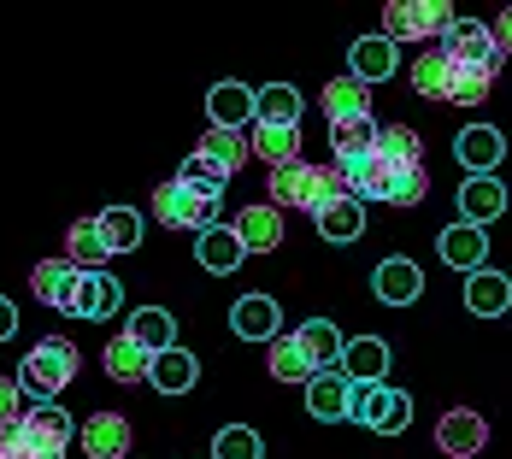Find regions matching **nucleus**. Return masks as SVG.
Wrapping results in <instances>:
<instances>
[{
    "mask_svg": "<svg viewBox=\"0 0 512 459\" xmlns=\"http://www.w3.org/2000/svg\"><path fill=\"white\" fill-rule=\"evenodd\" d=\"M18 424H24V436H30L36 459H65V454H71V436H77V424H71V412L59 407V401L30 407Z\"/></svg>",
    "mask_w": 512,
    "mask_h": 459,
    "instance_id": "7",
    "label": "nucleus"
},
{
    "mask_svg": "<svg viewBox=\"0 0 512 459\" xmlns=\"http://www.w3.org/2000/svg\"><path fill=\"white\" fill-rule=\"evenodd\" d=\"M371 295L383 306H412L424 295V271H418L412 259H383V265L371 271Z\"/></svg>",
    "mask_w": 512,
    "mask_h": 459,
    "instance_id": "10",
    "label": "nucleus"
},
{
    "mask_svg": "<svg viewBox=\"0 0 512 459\" xmlns=\"http://www.w3.org/2000/svg\"><path fill=\"white\" fill-rule=\"evenodd\" d=\"M436 248H442V259H448L454 271H465V277H471V271H483V259H489V236H483L477 224H448Z\"/></svg>",
    "mask_w": 512,
    "mask_h": 459,
    "instance_id": "17",
    "label": "nucleus"
},
{
    "mask_svg": "<svg viewBox=\"0 0 512 459\" xmlns=\"http://www.w3.org/2000/svg\"><path fill=\"white\" fill-rule=\"evenodd\" d=\"M101 236H106L112 254H136V242H142V212H136V206H106Z\"/></svg>",
    "mask_w": 512,
    "mask_h": 459,
    "instance_id": "35",
    "label": "nucleus"
},
{
    "mask_svg": "<svg viewBox=\"0 0 512 459\" xmlns=\"http://www.w3.org/2000/svg\"><path fill=\"white\" fill-rule=\"evenodd\" d=\"M195 254H201V265L212 271V277H224V271H236V265L248 259V248H242V236H236L230 224H212V230H201Z\"/></svg>",
    "mask_w": 512,
    "mask_h": 459,
    "instance_id": "25",
    "label": "nucleus"
},
{
    "mask_svg": "<svg viewBox=\"0 0 512 459\" xmlns=\"http://www.w3.org/2000/svg\"><path fill=\"white\" fill-rule=\"evenodd\" d=\"M442 53L454 59V71H483V77L501 71V42H495V30L477 24V18H454V30L442 36Z\"/></svg>",
    "mask_w": 512,
    "mask_h": 459,
    "instance_id": "5",
    "label": "nucleus"
},
{
    "mask_svg": "<svg viewBox=\"0 0 512 459\" xmlns=\"http://www.w3.org/2000/svg\"><path fill=\"white\" fill-rule=\"evenodd\" d=\"M271 377H277V383H312L318 365L307 359V348H301L295 336H277V342H271Z\"/></svg>",
    "mask_w": 512,
    "mask_h": 459,
    "instance_id": "36",
    "label": "nucleus"
},
{
    "mask_svg": "<svg viewBox=\"0 0 512 459\" xmlns=\"http://www.w3.org/2000/svg\"><path fill=\"white\" fill-rule=\"evenodd\" d=\"M206 112L218 130H242L248 118H259V89H242V83H218L206 95Z\"/></svg>",
    "mask_w": 512,
    "mask_h": 459,
    "instance_id": "14",
    "label": "nucleus"
},
{
    "mask_svg": "<svg viewBox=\"0 0 512 459\" xmlns=\"http://www.w3.org/2000/svg\"><path fill=\"white\" fill-rule=\"evenodd\" d=\"M377 136H383V124H377V118L330 124V153H336V159H365V153H377Z\"/></svg>",
    "mask_w": 512,
    "mask_h": 459,
    "instance_id": "34",
    "label": "nucleus"
},
{
    "mask_svg": "<svg viewBox=\"0 0 512 459\" xmlns=\"http://www.w3.org/2000/svg\"><path fill=\"white\" fill-rule=\"evenodd\" d=\"M201 153H206V159H218L224 171H236L254 148H248V136H242V130H218V124H212V130L201 136Z\"/></svg>",
    "mask_w": 512,
    "mask_h": 459,
    "instance_id": "39",
    "label": "nucleus"
},
{
    "mask_svg": "<svg viewBox=\"0 0 512 459\" xmlns=\"http://www.w3.org/2000/svg\"><path fill=\"white\" fill-rule=\"evenodd\" d=\"M295 342L307 348V359L318 365V371H336V365H342V348H348V342H342V330H336L330 318H307V324L295 330Z\"/></svg>",
    "mask_w": 512,
    "mask_h": 459,
    "instance_id": "30",
    "label": "nucleus"
},
{
    "mask_svg": "<svg viewBox=\"0 0 512 459\" xmlns=\"http://www.w3.org/2000/svg\"><path fill=\"white\" fill-rule=\"evenodd\" d=\"M489 30H495V42H501V53H512V6L501 12V18H495V24H489Z\"/></svg>",
    "mask_w": 512,
    "mask_h": 459,
    "instance_id": "45",
    "label": "nucleus"
},
{
    "mask_svg": "<svg viewBox=\"0 0 512 459\" xmlns=\"http://www.w3.org/2000/svg\"><path fill=\"white\" fill-rule=\"evenodd\" d=\"M348 418H359L365 430H377V436H401L412 424V395L401 389H389V383H354V407Z\"/></svg>",
    "mask_w": 512,
    "mask_h": 459,
    "instance_id": "4",
    "label": "nucleus"
},
{
    "mask_svg": "<svg viewBox=\"0 0 512 459\" xmlns=\"http://www.w3.org/2000/svg\"><path fill=\"white\" fill-rule=\"evenodd\" d=\"M454 153H460V165L471 171V177H489V171L501 165L507 142H501V130H489V124H471V130H460Z\"/></svg>",
    "mask_w": 512,
    "mask_h": 459,
    "instance_id": "16",
    "label": "nucleus"
},
{
    "mask_svg": "<svg viewBox=\"0 0 512 459\" xmlns=\"http://www.w3.org/2000/svg\"><path fill=\"white\" fill-rule=\"evenodd\" d=\"M248 148H254L259 159H271V171H283V165L301 159V124H254Z\"/></svg>",
    "mask_w": 512,
    "mask_h": 459,
    "instance_id": "23",
    "label": "nucleus"
},
{
    "mask_svg": "<svg viewBox=\"0 0 512 459\" xmlns=\"http://www.w3.org/2000/svg\"><path fill=\"white\" fill-rule=\"evenodd\" d=\"M354 407V383H348V371L336 365V371H318L307 383V412L312 418H324V424H336V418H348Z\"/></svg>",
    "mask_w": 512,
    "mask_h": 459,
    "instance_id": "12",
    "label": "nucleus"
},
{
    "mask_svg": "<svg viewBox=\"0 0 512 459\" xmlns=\"http://www.w3.org/2000/svg\"><path fill=\"white\" fill-rule=\"evenodd\" d=\"M295 118H301V95L289 83L259 89V124H295Z\"/></svg>",
    "mask_w": 512,
    "mask_h": 459,
    "instance_id": "40",
    "label": "nucleus"
},
{
    "mask_svg": "<svg viewBox=\"0 0 512 459\" xmlns=\"http://www.w3.org/2000/svg\"><path fill=\"white\" fill-rule=\"evenodd\" d=\"M177 183H189L195 195H212V201H224V183H230V171L218 165V159H206L201 148L183 159V171H177Z\"/></svg>",
    "mask_w": 512,
    "mask_h": 459,
    "instance_id": "37",
    "label": "nucleus"
},
{
    "mask_svg": "<svg viewBox=\"0 0 512 459\" xmlns=\"http://www.w3.org/2000/svg\"><path fill=\"white\" fill-rule=\"evenodd\" d=\"M465 306H471L477 318H501V312L512 306V283L501 277V271H489V265H483V271H471V277H465Z\"/></svg>",
    "mask_w": 512,
    "mask_h": 459,
    "instance_id": "22",
    "label": "nucleus"
},
{
    "mask_svg": "<svg viewBox=\"0 0 512 459\" xmlns=\"http://www.w3.org/2000/svg\"><path fill=\"white\" fill-rule=\"evenodd\" d=\"M377 153H383L395 171H418V130H407V124H383Z\"/></svg>",
    "mask_w": 512,
    "mask_h": 459,
    "instance_id": "38",
    "label": "nucleus"
},
{
    "mask_svg": "<svg viewBox=\"0 0 512 459\" xmlns=\"http://www.w3.org/2000/svg\"><path fill=\"white\" fill-rule=\"evenodd\" d=\"M460 212H465V224H489V218H501L507 212V189L495 183V177H465V189H460Z\"/></svg>",
    "mask_w": 512,
    "mask_h": 459,
    "instance_id": "28",
    "label": "nucleus"
},
{
    "mask_svg": "<svg viewBox=\"0 0 512 459\" xmlns=\"http://www.w3.org/2000/svg\"><path fill=\"white\" fill-rule=\"evenodd\" d=\"M12 330H18V306H12V301H6V295H0V342H6Z\"/></svg>",
    "mask_w": 512,
    "mask_h": 459,
    "instance_id": "46",
    "label": "nucleus"
},
{
    "mask_svg": "<svg viewBox=\"0 0 512 459\" xmlns=\"http://www.w3.org/2000/svg\"><path fill=\"white\" fill-rule=\"evenodd\" d=\"M154 218L165 230H212L218 224V201L212 195H195L189 183H159L154 189Z\"/></svg>",
    "mask_w": 512,
    "mask_h": 459,
    "instance_id": "6",
    "label": "nucleus"
},
{
    "mask_svg": "<svg viewBox=\"0 0 512 459\" xmlns=\"http://www.w3.org/2000/svg\"><path fill=\"white\" fill-rule=\"evenodd\" d=\"M436 442H442V454H454V459H471V454H483V442H489V424L477 418V412H442V424H436Z\"/></svg>",
    "mask_w": 512,
    "mask_h": 459,
    "instance_id": "13",
    "label": "nucleus"
},
{
    "mask_svg": "<svg viewBox=\"0 0 512 459\" xmlns=\"http://www.w3.org/2000/svg\"><path fill=\"white\" fill-rule=\"evenodd\" d=\"M454 30V6L448 0H389L383 6V36L389 42H430Z\"/></svg>",
    "mask_w": 512,
    "mask_h": 459,
    "instance_id": "3",
    "label": "nucleus"
},
{
    "mask_svg": "<svg viewBox=\"0 0 512 459\" xmlns=\"http://www.w3.org/2000/svg\"><path fill=\"white\" fill-rule=\"evenodd\" d=\"M77 377V348L65 342V336H48V342H36L30 354H24V365H18V389H24V401H53L65 383Z\"/></svg>",
    "mask_w": 512,
    "mask_h": 459,
    "instance_id": "2",
    "label": "nucleus"
},
{
    "mask_svg": "<svg viewBox=\"0 0 512 459\" xmlns=\"http://www.w3.org/2000/svg\"><path fill=\"white\" fill-rule=\"evenodd\" d=\"M83 448H89V459H124L130 454V418L95 412V418L83 424Z\"/></svg>",
    "mask_w": 512,
    "mask_h": 459,
    "instance_id": "18",
    "label": "nucleus"
},
{
    "mask_svg": "<svg viewBox=\"0 0 512 459\" xmlns=\"http://www.w3.org/2000/svg\"><path fill=\"white\" fill-rule=\"evenodd\" d=\"M454 77H460V71H454V59L442 48H424L412 59V89H418L424 101H448V95H454Z\"/></svg>",
    "mask_w": 512,
    "mask_h": 459,
    "instance_id": "20",
    "label": "nucleus"
},
{
    "mask_svg": "<svg viewBox=\"0 0 512 459\" xmlns=\"http://www.w3.org/2000/svg\"><path fill=\"white\" fill-rule=\"evenodd\" d=\"M124 336H130L136 348H148V354H165V348H177V318H171L165 306H142V312H130Z\"/></svg>",
    "mask_w": 512,
    "mask_h": 459,
    "instance_id": "19",
    "label": "nucleus"
},
{
    "mask_svg": "<svg viewBox=\"0 0 512 459\" xmlns=\"http://www.w3.org/2000/svg\"><path fill=\"white\" fill-rule=\"evenodd\" d=\"M24 389H18V377H0V430H6V424H18V418H24Z\"/></svg>",
    "mask_w": 512,
    "mask_h": 459,
    "instance_id": "44",
    "label": "nucleus"
},
{
    "mask_svg": "<svg viewBox=\"0 0 512 459\" xmlns=\"http://www.w3.org/2000/svg\"><path fill=\"white\" fill-rule=\"evenodd\" d=\"M342 371H348V383H383V371H389V342L354 336V342L342 348Z\"/></svg>",
    "mask_w": 512,
    "mask_h": 459,
    "instance_id": "26",
    "label": "nucleus"
},
{
    "mask_svg": "<svg viewBox=\"0 0 512 459\" xmlns=\"http://www.w3.org/2000/svg\"><path fill=\"white\" fill-rule=\"evenodd\" d=\"M324 112H330V124L371 118V89L359 77H336V83H324Z\"/></svg>",
    "mask_w": 512,
    "mask_h": 459,
    "instance_id": "31",
    "label": "nucleus"
},
{
    "mask_svg": "<svg viewBox=\"0 0 512 459\" xmlns=\"http://www.w3.org/2000/svg\"><path fill=\"white\" fill-rule=\"evenodd\" d=\"M489 83H495V77H483V71H460L448 101H454V106H483V101H489Z\"/></svg>",
    "mask_w": 512,
    "mask_h": 459,
    "instance_id": "43",
    "label": "nucleus"
},
{
    "mask_svg": "<svg viewBox=\"0 0 512 459\" xmlns=\"http://www.w3.org/2000/svg\"><path fill=\"white\" fill-rule=\"evenodd\" d=\"M230 330H236L242 342H277L283 306L271 301V295H242V301L230 306Z\"/></svg>",
    "mask_w": 512,
    "mask_h": 459,
    "instance_id": "9",
    "label": "nucleus"
},
{
    "mask_svg": "<svg viewBox=\"0 0 512 459\" xmlns=\"http://www.w3.org/2000/svg\"><path fill=\"white\" fill-rule=\"evenodd\" d=\"M230 230L242 236V248H248V254H271V248L283 242V212H277V206H242Z\"/></svg>",
    "mask_w": 512,
    "mask_h": 459,
    "instance_id": "15",
    "label": "nucleus"
},
{
    "mask_svg": "<svg viewBox=\"0 0 512 459\" xmlns=\"http://www.w3.org/2000/svg\"><path fill=\"white\" fill-rule=\"evenodd\" d=\"M354 77L371 89V83H389V71H395V42L389 36H359L354 42Z\"/></svg>",
    "mask_w": 512,
    "mask_h": 459,
    "instance_id": "32",
    "label": "nucleus"
},
{
    "mask_svg": "<svg viewBox=\"0 0 512 459\" xmlns=\"http://www.w3.org/2000/svg\"><path fill=\"white\" fill-rule=\"evenodd\" d=\"M430 195V177H424V165L418 171H395V183H389V201L383 206H418Z\"/></svg>",
    "mask_w": 512,
    "mask_h": 459,
    "instance_id": "42",
    "label": "nucleus"
},
{
    "mask_svg": "<svg viewBox=\"0 0 512 459\" xmlns=\"http://www.w3.org/2000/svg\"><path fill=\"white\" fill-rule=\"evenodd\" d=\"M77 277H83V271H77L71 259H42V265L30 271V289H36V301H48V306L65 312L71 295H77Z\"/></svg>",
    "mask_w": 512,
    "mask_h": 459,
    "instance_id": "21",
    "label": "nucleus"
},
{
    "mask_svg": "<svg viewBox=\"0 0 512 459\" xmlns=\"http://www.w3.org/2000/svg\"><path fill=\"white\" fill-rule=\"evenodd\" d=\"M318 236H324V242H359V236H365V201L342 195L336 206H324V212H318Z\"/></svg>",
    "mask_w": 512,
    "mask_h": 459,
    "instance_id": "33",
    "label": "nucleus"
},
{
    "mask_svg": "<svg viewBox=\"0 0 512 459\" xmlns=\"http://www.w3.org/2000/svg\"><path fill=\"white\" fill-rule=\"evenodd\" d=\"M336 177H342V195H354V201H389L395 165L383 153H365V159H336Z\"/></svg>",
    "mask_w": 512,
    "mask_h": 459,
    "instance_id": "8",
    "label": "nucleus"
},
{
    "mask_svg": "<svg viewBox=\"0 0 512 459\" xmlns=\"http://www.w3.org/2000/svg\"><path fill=\"white\" fill-rule=\"evenodd\" d=\"M65 259H71L77 271H101L106 259H112V248H106V236H101V218H77V224H71Z\"/></svg>",
    "mask_w": 512,
    "mask_h": 459,
    "instance_id": "29",
    "label": "nucleus"
},
{
    "mask_svg": "<svg viewBox=\"0 0 512 459\" xmlns=\"http://www.w3.org/2000/svg\"><path fill=\"white\" fill-rule=\"evenodd\" d=\"M259 454H265V448H259V436L248 424H224L218 442H212V459H259Z\"/></svg>",
    "mask_w": 512,
    "mask_h": 459,
    "instance_id": "41",
    "label": "nucleus"
},
{
    "mask_svg": "<svg viewBox=\"0 0 512 459\" xmlns=\"http://www.w3.org/2000/svg\"><path fill=\"white\" fill-rule=\"evenodd\" d=\"M271 201L277 206H307L312 218H318L324 206L342 201V177H336V165H307V159H295V165L271 171Z\"/></svg>",
    "mask_w": 512,
    "mask_h": 459,
    "instance_id": "1",
    "label": "nucleus"
},
{
    "mask_svg": "<svg viewBox=\"0 0 512 459\" xmlns=\"http://www.w3.org/2000/svg\"><path fill=\"white\" fill-rule=\"evenodd\" d=\"M101 365H106V377H112V383H148L154 354H148V348H136L130 336H112V342H106V354H101Z\"/></svg>",
    "mask_w": 512,
    "mask_h": 459,
    "instance_id": "27",
    "label": "nucleus"
},
{
    "mask_svg": "<svg viewBox=\"0 0 512 459\" xmlns=\"http://www.w3.org/2000/svg\"><path fill=\"white\" fill-rule=\"evenodd\" d=\"M124 306V289H118V277H106V271H83L77 277V295H71V318H112Z\"/></svg>",
    "mask_w": 512,
    "mask_h": 459,
    "instance_id": "11",
    "label": "nucleus"
},
{
    "mask_svg": "<svg viewBox=\"0 0 512 459\" xmlns=\"http://www.w3.org/2000/svg\"><path fill=\"white\" fill-rule=\"evenodd\" d=\"M195 377H201V365H195L189 348H165V354H154V371H148V383H154L159 395H189Z\"/></svg>",
    "mask_w": 512,
    "mask_h": 459,
    "instance_id": "24",
    "label": "nucleus"
}]
</instances>
